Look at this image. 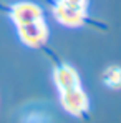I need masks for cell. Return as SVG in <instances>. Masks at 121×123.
<instances>
[{
    "instance_id": "5b68a950",
    "label": "cell",
    "mask_w": 121,
    "mask_h": 123,
    "mask_svg": "<svg viewBox=\"0 0 121 123\" xmlns=\"http://www.w3.org/2000/svg\"><path fill=\"white\" fill-rule=\"evenodd\" d=\"M53 82H55V86L58 88V92L81 86V78L78 75V72L71 65H68V63H61L58 67H55V70H53Z\"/></svg>"
},
{
    "instance_id": "3957f363",
    "label": "cell",
    "mask_w": 121,
    "mask_h": 123,
    "mask_svg": "<svg viewBox=\"0 0 121 123\" xmlns=\"http://www.w3.org/2000/svg\"><path fill=\"white\" fill-rule=\"evenodd\" d=\"M60 105L68 115L83 117L90 108V100L85 90L81 86H76V88L60 92Z\"/></svg>"
},
{
    "instance_id": "7a4b0ae2",
    "label": "cell",
    "mask_w": 121,
    "mask_h": 123,
    "mask_svg": "<svg viewBox=\"0 0 121 123\" xmlns=\"http://www.w3.org/2000/svg\"><path fill=\"white\" fill-rule=\"evenodd\" d=\"M17 32H18L20 42L30 48H40L48 40V25L45 23L43 18L25 23V25H18Z\"/></svg>"
},
{
    "instance_id": "52a82bcc",
    "label": "cell",
    "mask_w": 121,
    "mask_h": 123,
    "mask_svg": "<svg viewBox=\"0 0 121 123\" xmlns=\"http://www.w3.org/2000/svg\"><path fill=\"white\" fill-rule=\"evenodd\" d=\"M73 3H78V5H83V7H88V0H70Z\"/></svg>"
},
{
    "instance_id": "277c9868",
    "label": "cell",
    "mask_w": 121,
    "mask_h": 123,
    "mask_svg": "<svg viewBox=\"0 0 121 123\" xmlns=\"http://www.w3.org/2000/svg\"><path fill=\"white\" fill-rule=\"evenodd\" d=\"M10 17H12V22L18 27V25H25V23L43 18V10L40 8V5L33 2H18L12 5Z\"/></svg>"
},
{
    "instance_id": "6da1fadb",
    "label": "cell",
    "mask_w": 121,
    "mask_h": 123,
    "mask_svg": "<svg viewBox=\"0 0 121 123\" xmlns=\"http://www.w3.org/2000/svg\"><path fill=\"white\" fill-rule=\"evenodd\" d=\"M86 8L88 7L73 3L70 0H58L53 7V17L58 23L65 27L76 28L81 27L86 20Z\"/></svg>"
},
{
    "instance_id": "8992f818",
    "label": "cell",
    "mask_w": 121,
    "mask_h": 123,
    "mask_svg": "<svg viewBox=\"0 0 121 123\" xmlns=\"http://www.w3.org/2000/svg\"><path fill=\"white\" fill-rule=\"evenodd\" d=\"M101 82L109 90H121V67L120 65L106 67L101 75Z\"/></svg>"
}]
</instances>
